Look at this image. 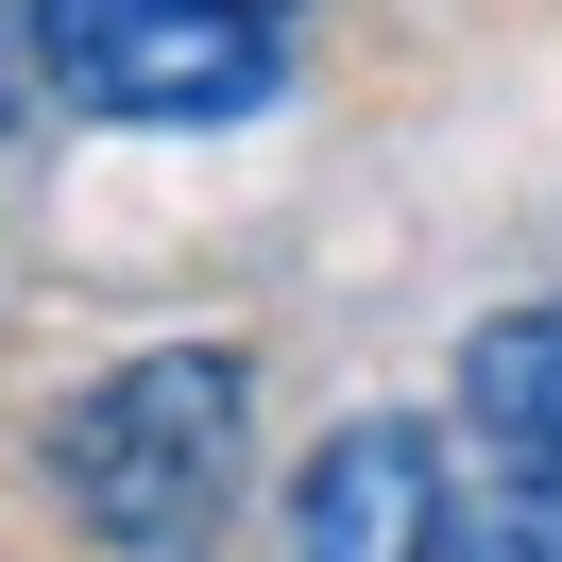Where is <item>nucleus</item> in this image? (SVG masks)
I'll list each match as a JSON object with an SVG mask.
<instances>
[{
	"instance_id": "obj_1",
	"label": "nucleus",
	"mask_w": 562,
	"mask_h": 562,
	"mask_svg": "<svg viewBox=\"0 0 562 562\" xmlns=\"http://www.w3.org/2000/svg\"><path fill=\"white\" fill-rule=\"evenodd\" d=\"M239 460H256L239 341H137L120 375H86L69 409H52V494H69L120 562H205L222 528H239Z\"/></svg>"
},
{
	"instance_id": "obj_2",
	"label": "nucleus",
	"mask_w": 562,
	"mask_h": 562,
	"mask_svg": "<svg viewBox=\"0 0 562 562\" xmlns=\"http://www.w3.org/2000/svg\"><path fill=\"white\" fill-rule=\"evenodd\" d=\"M18 52L69 120H120V137H222L290 86V18H239V0H35Z\"/></svg>"
},
{
	"instance_id": "obj_6",
	"label": "nucleus",
	"mask_w": 562,
	"mask_h": 562,
	"mask_svg": "<svg viewBox=\"0 0 562 562\" xmlns=\"http://www.w3.org/2000/svg\"><path fill=\"white\" fill-rule=\"evenodd\" d=\"M18 69H35V52H18V35H0V120H18Z\"/></svg>"
},
{
	"instance_id": "obj_4",
	"label": "nucleus",
	"mask_w": 562,
	"mask_h": 562,
	"mask_svg": "<svg viewBox=\"0 0 562 562\" xmlns=\"http://www.w3.org/2000/svg\"><path fill=\"white\" fill-rule=\"evenodd\" d=\"M460 426H477V460H546L562 477V307H512L460 341Z\"/></svg>"
},
{
	"instance_id": "obj_7",
	"label": "nucleus",
	"mask_w": 562,
	"mask_h": 562,
	"mask_svg": "<svg viewBox=\"0 0 562 562\" xmlns=\"http://www.w3.org/2000/svg\"><path fill=\"white\" fill-rule=\"evenodd\" d=\"M239 18H307V0H239Z\"/></svg>"
},
{
	"instance_id": "obj_5",
	"label": "nucleus",
	"mask_w": 562,
	"mask_h": 562,
	"mask_svg": "<svg viewBox=\"0 0 562 562\" xmlns=\"http://www.w3.org/2000/svg\"><path fill=\"white\" fill-rule=\"evenodd\" d=\"M460 562H562V477H546V460H477V494H460Z\"/></svg>"
},
{
	"instance_id": "obj_3",
	"label": "nucleus",
	"mask_w": 562,
	"mask_h": 562,
	"mask_svg": "<svg viewBox=\"0 0 562 562\" xmlns=\"http://www.w3.org/2000/svg\"><path fill=\"white\" fill-rule=\"evenodd\" d=\"M290 562H460V477L409 409H358L290 477Z\"/></svg>"
}]
</instances>
